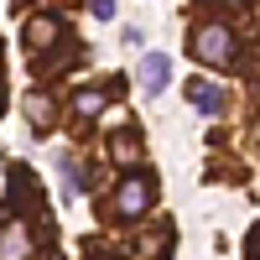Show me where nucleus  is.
<instances>
[{"label": "nucleus", "instance_id": "8", "mask_svg": "<svg viewBox=\"0 0 260 260\" xmlns=\"http://www.w3.org/2000/svg\"><path fill=\"white\" fill-rule=\"evenodd\" d=\"M73 110H78V115H99V110H104V94H99V89H83V94L73 99Z\"/></svg>", "mask_w": 260, "mask_h": 260}, {"label": "nucleus", "instance_id": "4", "mask_svg": "<svg viewBox=\"0 0 260 260\" xmlns=\"http://www.w3.org/2000/svg\"><path fill=\"white\" fill-rule=\"evenodd\" d=\"M192 104H198L203 115H219L224 110V94H219V83H208V78H187V89H182Z\"/></svg>", "mask_w": 260, "mask_h": 260}, {"label": "nucleus", "instance_id": "3", "mask_svg": "<svg viewBox=\"0 0 260 260\" xmlns=\"http://www.w3.org/2000/svg\"><path fill=\"white\" fill-rule=\"evenodd\" d=\"M136 78H141V89H146V94H161V89H167V78H172L167 52H146V57H141V68H136Z\"/></svg>", "mask_w": 260, "mask_h": 260}, {"label": "nucleus", "instance_id": "11", "mask_svg": "<svg viewBox=\"0 0 260 260\" xmlns=\"http://www.w3.org/2000/svg\"><path fill=\"white\" fill-rule=\"evenodd\" d=\"M89 11H94L99 21H115V0H89Z\"/></svg>", "mask_w": 260, "mask_h": 260}, {"label": "nucleus", "instance_id": "9", "mask_svg": "<svg viewBox=\"0 0 260 260\" xmlns=\"http://www.w3.org/2000/svg\"><path fill=\"white\" fill-rule=\"evenodd\" d=\"M26 115H31L37 125H47V120H52V110H47V99H42V94H26Z\"/></svg>", "mask_w": 260, "mask_h": 260}, {"label": "nucleus", "instance_id": "2", "mask_svg": "<svg viewBox=\"0 0 260 260\" xmlns=\"http://www.w3.org/2000/svg\"><path fill=\"white\" fill-rule=\"evenodd\" d=\"M192 52H198L208 68H229V57H234V31L224 26V21H208V26L192 31Z\"/></svg>", "mask_w": 260, "mask_h": 260}, {"label": "nucleus", "instance_id": "5", "mask_svg": "<svg viewBox=\"0 0 260 260\" xmlns=\"http://www.w3.org/2000/svg\"><path fill=\"white\" fill-rule=\"evenodd\" d=\"M31 255V234L16 219H6V234H0V260H26Z\"/></svg>", "mask_w": 260, "mask_h": 260}, {"label": "nucleus", "instance_id": "10", "mask_svg": "<svg viewBox=\"0 0 260 260\" xmlns=\"http://www.w3.org/2000/svg\"><path fill=\"white\" fill-rule=\"evenodd\" d=\"M115 156H120V161L136 156V136H130V130H125V136H115Z\"/></svg>", "mask_w": 260, "mask_h": 260}, {"label": "nucleus", "instance_id": "7", "mask_svg": "<svg viewBox=\"0 0 260 260\" xmlns=\"http://www.w3.org/2000/svg\"><path fill=\"white\" fill-rule=\"evenodd\" d=\"M57 187H62V203L78 198V167L73 161H57Z\"/></svg>", "mask_w": 260, "mask_h": 260}, {"label": "nucleus", "instance_id": "6", "mask_svg": "<svg viewBox=\"0 0 260 260\" xmlns=\"http://www.w3.org/2000/svg\"><path fill=\"white\" fill-rule=\"evenodd\" d=\"M52 37H57V16H52V11H42L31 26H26V47H47Z\"/></svg>", "mask_w": 260, "mask_h": 260}, {"label": "nucleus", "instance_id": "1", "mask_svg": "<svg viewBox=\"0 0 260 260\" xmlns=\"http://www.w3.org/2000/svg\"><path fill=\"white\" fill-rule=\"evenodd\" d=\"M151 192H156V182H151L146 172H130V177L115 187V203H110V208H115V219H125V224H130V219H146Z\"/></svg>", "mask_w": 260, "mask_h": 260}]
</instances>
